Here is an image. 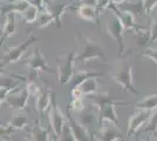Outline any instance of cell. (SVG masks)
<instances>
[{"label":"cell","instance_id":"cell-1","mask_svg":"<svg viewBox=\"0 0 157 141\" xmlns=\"http://www.w3.org/2000/svg\"><path fill=\"white\" fill-rule=\"evenodd\" d=\"M76 38H78V48H75L76 49L75 62L87 64L93 59H100L103 62L108 61L103 48L95 40H93L90 37H88L86 33H78Z\"/></svg>","mask_w":157,"mask_h":141},{"label":"cell","instance_id":"cell-2","mask_svg":"<svg viewBox=\"0 0 157 141\" xmlns=\"http://www.w3.org/2000/svg\"><path fill=\"white\" fill-rule=\"evenodd\" d=\"M111 79L117 85L122 86L125 92H130L134 95H138L140 92L135 88L132 82V67L128 60H120L113 64Z\"/></svg>","mask_w":157,"mask_h":141},{"label":"cell","instance_id":"cell-3","mask_svg":"<svg viewBox=\"0 0 157 141\" xmlns=\"http://www.w3.org/2000/svg\"><path fill=\"white\" fill-rule=\"evenodd\" d=\"M75 57H76V49L68 52L65 55H61L58 58L56 64V73L59 84L65 86L71 84L75 74Z\"/></svg>","mask_w":157,"mask_h":141},{"label":"cell","instance_id":"cell-4","mask_svg":"<svg viewBox=\"0 0 157 141\" xmlns=\"http://www.w3.org/2000/svg\"><path fill=\"white\" fill-rule=\"evenodd\" d=\"M24 64L31 71V79H33L34 76H39L42 72L53 73L49 66H48L46 58L41 53V48L40 47H36L35 51H33L29 55H27Z\"/></svg>","mask_w":157,"mask_h":141},{"label":"cell","instance_id":"cell-5","mask_svg":"<svg viewBox=\"0 0 157 141\" xmlns=\"http://www.w3.org/2000/svg\"><path fill=\"white\" fill-rule=\"evenodd\" d=\"M48 116H49V125L52 127L53 134L55 135V138L58 140L62 134V131H63L65 126L67 125V118L63 114V112L60 109L59 105L55 100V92L53 94L52 105H51V108L48 111Z\"/></svg>","mask_w":157,"mask_h":141},{"label":"cell","instance_id":"cell-6","mask_svg":"<svg viewBox=\"0 0 157 141\" xmlns=\"http://www.w3.org/2000/svg\"><path fill=\"white\" fill-rule=\"evenodd\" d=\"M107 10H110L113 14L117 15L120 18V20L123 25V28L124 31H132L134 33L140 34V33H144V32H148L149 29L147 27L141 26L138 25L136 20H135V15L131 14L130 12H125V11H120L118 10L117 5H114V4H110Z\"/></svg>","mask_w":157,"mask_h":141},{"label":"cell","instance_id":"cell-7","mask_svg":"<svg viewBox=\"0 0 157 141\" xmlns=\"http://www.w3.org/2000/svg\"><path fill=\"white\" fill-rule=\"evenodd\" d=\"M39 40H40L39 38L34 37L33 33L31 32L29 35H28V38H27L25 41H22L20 45L7 48L6 55L2 58V60L5 61L6 64H17V62H19V61L22 59L24 54L26 53L28 47L31 46L32 44H34V42H36V41H39Z\"/></svg>","mask_w":157,"mask_h":141},{"label":"cell","instance_id":"cell-8","mask_svg":"<svg viewBox=\"0 0 157 141\" xmlns=\"http://www.w3.org/2000/svg\"><path fill=\"white\" fill-rule=\"evenodd\" d=\"M114 15V20L108 22L107 25V32L109 34V37L113 38L114 40L116 41V45H117V55L121 58L124 55V41H123V32H124V28L123 25L117 15L113 14Z\"/></svg>","mask_w":157,"mask_h":141},{"label":"cell","instance_id":"cell-9","mask_svg":"<svg viewBox=\"0 0 157 141\" xmlns=\"http://www.w3.org/2000/svg\"><path fill=\"white\" fill-rule=\"evenodd\" d=\"M154 111H142V109H137L132 115L129 116L128 119V129H127V135L128 136H132L137 132H140L145 123L149 121L151 114Z\"/></svg>","mask_w":157,"mask_h":141},{"label":"cell","instance_id":"cell-10","mask_svg":"<svg viewBox=\"0 0 157 141\" xmlns=\"http://www.w3.org/2000/svg\"><path fill=\"white\" fill-rule=\"evenodd\" d=\"M98 78L88 79L81 85L76 87H73L72 89V98L73 99H85L86 96H92L98 94Z\"/></svg>","mask_w":157,"mask_h":141},{"label":"cell","instance_id":"cell-11","mask_svg":"<svg viewBox=\"0 0 157 141\" xmlns=\"http://www.w3.org/2000/svg\"><path fill=\"white\" fill-rule=\"evenodd\" d=\"M94 138L96 141H118L123 140V133L118 126L107 122V126L100 127V129L94 134Z\"/></svg>","mask_w":157,"mask_h":141},{"label":"cell","instance_id":"cell-12","mask_svg":"<svg viewBox=\"0 0 157 141\" xmlns=\"http://www.w3.org/2000/svg\"><path fill=\"white\" fill-rule=\"evenodd\" d=\"M67 112H68V116H67V121L68 125L71 127L73 135L76 141H92V133L90 129L85 127L82 123H80L78 121L72 119V112L69 111V108L67 107Z\"/></svg>","mask_w":157,"mask_h":141},{"label":"cell","instance_id":"cell-13","mask_svg":"<svg viewBox=\"0 0 157 141\" xmlns=\"http://www.w3.org/2000/svg\"><path fill=\"white\" fill-rule=\"evenodd\" d=\"M53 94H54V92L51 88L41 87L39 94L35 96V108L39 112L40 116H42L45 113L49 111L51 105H52Z\"/></svg>","mask_w":157,"mask_h":141},{"label":"cell","instance_id":"cell-14","mask_svg":"<svg viewBox=\"0 0 157 141\" xmlns=\"http://www.w3.org/2000/svg\"><path fill=\"white\" fill-rule=\"evenodd\" d=\"M31 96V94L28 92V89L26 87L24 89L19 91L18 93H11L6 99L7 105L10 107L14 108V109H18V111H25V108L27 107V101L28 98Z\"/></svg>","mask_w":157,"mask_h":141},{"label":"cell","instance_id":"cell-15","mask_svg":"<svg viewBox=\"0 0 157 141\" xmlns=\"http://www.w3.org/2000/svg\"><path fill=\"white\" fill-rule=\"evenodd\" d=\"M90 99V104L92 106H95V107L101 108L105 106V105H115V106H125V105H129V101L125 100H120V99H116V98H111L109 94L107 93H101V94H95V95H92L89 96Z\"/></svg>","mask_w":157,"mask_h":141},{"label":"cell","instance_id":"cell-16","mask_svg":"<svg viewBox=\"0 0 157 141\" xmlns=\"http://www.w3.org/2000/svg\"><path fill=\"white\" fill-rule=\"evenodd\" d=\"M98 125L100 127L103 126L105 122H110L115 126H118V116L116 113L115 105H105L98 108Z\"/></svg>","mask_w":157,"mask_h":141},{"label":"cell","instance_id":"cell-17","mask_svg":"<svg viewBox=\"0 0 157 141\" xmlns=\"http://www.w3.org/2000/svg\"><path fill=\"white\" fill-rule=\"evenodd\" d=\"M28 133L33 141H53L48 128L44 127V125L41 123V119L34 121L33 127L28 129Z\"/></svg>","mask_w":157,"mask_h":141},{"label":"cell","instance_id":"cell-18","mask_svg":"<svg viewBox=\"0 0 157 141\" xmlns=\"http://www.w3.org/2000/svg\"><path fill=\"white\" fill-rule=\"evenodd\" d=\"M17 33V14L15 13H8L5 15V22L1 29V39H0V46L2 45L4 40L7 38L13 37Z\"/></svg>","mask_w":157,"mask_h":141},{"label":"cell","instance_id":"cell-19","mask_svg":"<svg viewBox=\"0 0 157 141\" xmlns=\"http://www.w3.org/2000/svg\"><path fill=\"white\" fill-rule=\"evenodd\" d=\"M29 2L27 0H14L12 2L4 5L0 8V14L7 15L8 13H15V14H22L27 8L29 7Z\"/></svg>","mask_w":157,"mask_h":141},{"label":"cell","instance_id":"cell-20","mask_svg":"<svg viewBox=\"0 0 157 141\" xmlns=\"http://www.w3.org/2000/svg\"><path fill=\"white\" fill-rule=\"evenodd\" d=\"M78 18H81L82 20L94 22V24H98V20H100V15L98 14L96 6H92V5H81V6H78Z\"/></svg>","mask_w":157,"mask_h":141},{"label":"cell","instance_id":"cell-21","mask_svg":"<svg viewBox=\"0 0 157 141\" xmlns=\"http://www.w3.org/2000/svg\"><path fill=\"white\" fill-rule=\"evenodd\" d=\"M27 123H28V114L25 111H18V113L14 114L11 121L7 123V127L13 133H15V132L27 127Z\"/></svg>","mask_w":157,"mask_h":141},{"label":"cell","instance_id":"cell-22","mask_svg":"<svg viewBox=\"0 0 157 141\" xmlns=\"http://www.w3.org/2000/svg\"><path fill=\"white\" fill-rule=\"evenodd\" d=\"M103 73H100L96 71H87V69H81L78 72H75L74 74V78L72 80L73 87H76L78 85H81L82 82H85L88 79H92V78H100L102 76Z\"/></svg>","mask_w":157,"mask_h":141},{"label":"cell","instance_id":"cell-23","mask_svg":"<svg viewBox=\"0 0 157 141\" xmlns=\"http://www.w3.org/2000/svg\"><path fill=\"white\" fill-rule=\"evenodd\" d=\"M80 118L81 120L78 122L82 123L88 129H90V126H93L95 122L98 123V111H94L92 108H85L80 113Z\"/></svg>","mask_w":157,"mask_h":141},{"label":"cell","instance_id":"cell-24","mask_svg":"<svg viewBox=\"0 0 157 141\" xmlns=\"http://www.w3.org/2000/svg\"><path fill=\"white\" fill-rule=\"evenodd\" d=\"M136 111L142 109V111H155L157 109V94H151L148 96H144L141 101H138L135 105Z\"/></svg>","mask_w":157,"mask_h":141},{"label":"cell","instance_id":"cell-25","mask_svg":"<svg viewBox=\"0 0 157 141\" xmlns=\"http://www.w3.org/2000/svg\"><path fill=\"white\" fill-rule=\"evenodd\" d=\"M39 14H40L39 8H36V7L33 6V5H29V7L22 14H20V15H21V19H22L24 22L33 24V22H35V21L38 20Z\"/></svg>","mask_w":157,"mask_h":141},{"label":"cell","instance_id":"cell-26","mask_svg":"<svg viewBox=\"0 0 157 141\" xmlns=\"http://www.w3.org/2000/svg\"><path fill=\"white\" fill-rule=\"evenodd\" d=\"M36 22H38V27L39 28H45V27H48L49 25H52L53 22H55V19H54L53 14L46 8V10L40 12Z\"/></svg>","mask_w":157,"mask_h":141},{"label":"cell","instance_id":"cell-27","mask_svg":"<svg viewBox=\"0 0 157 141\" xmlns=\"http://www.w3.org/2000/svg\"><path fill=\"white\" fill-rule=\"evenodd\" d=\"M118 10H120V11H125V12H130L131 14H134V15L136 17L137 14H140L143 11V4H142V1H140V2H138V1H136V2L129 1V2H127L123 7H118Z\"/></svg>","mask_w":157,"mask_h":141},{"label":"cell","instance_id":"cell-28","mask_svg":"<svg viewBox=\"0 0 157 141\" xmlns=\"http://www.w3.org/2000/svg\"><path fill=\"white\" fill-rule=\"evenodd\" d=\"M140 132H151V133H156L157 132V109H155L151 114L149 121L145 123Z\"/></svg>","mask_w":157,"mask_h":141},{"label":"cell","instance_id":"cell-29","mask_svg":"<svg viewBox=\"0 0 157 141\" xmlns=\"http://www.w3.org/2000/svg\"><path fill=\"white\" fill-rule=\"evenodd\" d=\"M157 42V18H150L149 28V45Z\"/></svg>","mask_w":157,"mask_h":141},{"label":"cell","instance_id":"cell-30","mask_svg":"<svg viewBox=\"0 0 157 141\" xmlns=\"http://www.w3.org/2000/svg\"><path fill=\"white\" fill-rule=\"evenodd\" d=\"M140 54L142 57H144V58H148V59L154 61L155 64H157V47H152V46L147 47Z\"/></svg>","mask_w":157,"mask_h":141},{"label":"cell","instance_id":"cell-31","mask_svg":"<svg viewBox=\"0 0 157 141\" xmlns=\"http://www.w3.org/2000/svg\"><path fill=\"white\" fill-rule=\"evenodd\" d=\"M68 108L73 111V112H78L81 113L85 109V105H83V99H72L71 104L68 105Z\"/></svg>","mask_w":157,"mask_h":141},{"label":"cell","instance_id":"cell-32","mask_svg":"<svg viewBox=\"0 0 157 141\" xmlns=\"http://www.w3.org/2000/svg\"><path fill=\"white\" fill-rule=\"evenodd\" d=\"M58 141H76L75 138H74V135H73L72 131H71L69 125H68V121H67V125H66L65 128H63L62 134H61V136L58 139Z\"/></svg>","mask_w":157,"mask_h":141},{"label":"cell","instance_id":"cell-33","mask_svg":"<svg viewBox=\"0 0 157 141\" xmlns=\"http://www.w3.org/2000/svg\"><path fill=\"white\" fill-rule=\"evenodd\" d=\"M143 4V11L147 15L151 13V11L157 7V0H142Z\"/></svg>","mask_w":157,"mask_h":141},{"label":"cell","instance_id":"cell-34","mask_svg":"<svg viewBox=\"0 0 157 141\" xmlns=\"http://www.w3.org/2000/svg\"><path fill=\"white\" fill-rule=\"evenodd\" d=\"M26 88L28 89L29 94H31V95H34V96H36V95L39 94L40 89H41V87H39L34 81H29V82H27Z\"/></svg>","mask_w":157,"mask_h":141},{"label":"cell","instance_id":"cell-35","mask_svg":"<svg viewBox=\"0 0 157 141\" xmlns=\"http://www.w3.org/2000/svg\"><path fill=\"white\" fill-rule=\"evenodd\" d=\"M110 4H111V0H98V2H96V11H98V15H100V13L102 11L107 10Z\"/></svg>","mask_w":157,"mask_h":141},{"label":"cell","instance_id":"cell-36","mask_svg":"<svg viewBox=\"0 0 157 141\" xmlns=\"http://www.w3.org/2000/svg\"><path fill=\"white\" fill-rule=\"evenodd\" d=\"M127 0H111V4H114V5H121V4H124Z\"/></svg>","mask_w":157,"mask_h":141},{"label":"cell","instance_id":"cell-37","mask_svg":"<svg viewBox=\"0 0 157 141\" xmlns=\"http://www.w3.org/2000/svg\"><path fill=\"white\" fill-rule=\"evenodd\" d=\"M22 141H33V140L31 139V138H29V136H27V138H25V139H24Z\"/></svg>","mask_w":157,"mask_h":141},{"label":"cell","instance_id":"cell-38","mask_svg":"<svg viewBox=\"0 0 157 141\" xmlns=\"http://www.w3.org/2000/svg\"><path fill=\"white\" fill-rule=\"evenodd\" d=\"M142 141H157V140H155V139L151 138V139H145V140H142Z\"/></svg>","mask_w":157,"mask_h":141},{"label":"cell","instance_id":"cell-39","mask_svg":"<svg viewBox=\"0 0 157 141\" xmlns=\"http://www.w3.org/2000/svg\"><path fill=\"white\" fill-rule=\"evenodd\" d=\"M0 74H4V69L1 67V64H0Z\"/></svg>","mask_w":157,"mask_h":141},{"label":"cell","instance_id":"cell-40","mask_svg":"<svg viewBox=\"0 0 157 141\" xmlns=\"http://www.w3.org/2000/svg\"><path fill=\"white\" fill-rule=\"evenodd\" d=\"M49 1H58V0H49Z\"/></svg>","mask_w":157,"mask_h":141},{"label":"cell","instance_id":"cell-41","mask_svg":"<svg viewBox=\"0 0 157 141\" xmlns=\"http://www.w3.org/2000/svg\"><path fill=\"white\" fill-rule=\"evenodd\" d=\"M2 141H10V140H2Z\"/></svg>","mask_w":157,"mask_h":141}]
</instances>
